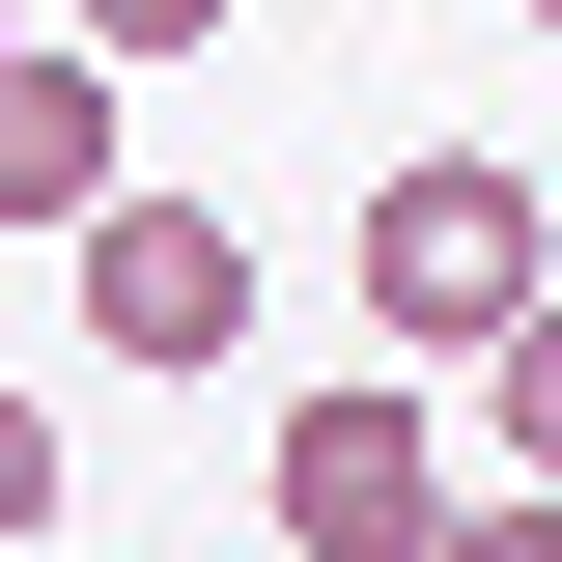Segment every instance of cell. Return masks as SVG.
Here are the masks:
<instances>
[{
	"instance_id": "obj_1",
	"label": "cell",
	"mask_w": 562,
	"mask_h": 562,
	"mask_svg": "<svg viewBox=\"0 0 562 562\" xmlns=\"http://www.w3.org/2000/svg\"><path fill=\"white\" fill-rule=\"evenodd\" d=\"M535 310H562V198L506 169V140L366 169V338H394V366H506Z\"/></svg>"
},
{
	"instance_id": "obj_2",
	"label": "cell",
	"mask_w": 562,
	"mask_h": 562,
	"mask_svg": "<svg viewBox=\"0 0 562 562\" xmlns=\"http://www.w3.org/2000/svg\"><path fill=\"white\" fill-rule=\"evenodd\" d=\"M254 506H281V562H450V422L394 394V366H338V394H281V450H254Z\"/></svg>"
},
{
	"instance_id": "obj_3",
	"label": "cell",
	"mask_w": 562,
	"mask_h": 562,
	"mask_svg": "<svg viewBox=\"0 0 562 562\" xmlns=\"http://www.w3.org/2000/svg\"><path fill=\"white\" fill-rule=\"evenodd\" d=\"M85 338H113L140 394L254 366V225H225V198H113V225H85Z\"/></svg>"
},
{
	"instance_id": "obj_4",
	"label": "cell",
	"mask_w": 562,
	"mask_h": 562,
	"mask_svg": "<svg viewBox=\"0 0 562 562\" xmlns=\"http://www.w3.org/2000/svg\"><path fill=\"white\" fill-rule=\"evenodd\" d=\"M113 198H140V169H113V57L29 29V57H0V225H57V254H85Z\"/></svg>"
},
{
	"instance_id": "obj_5",
	"label": "cell",
	"mask_w": 562,
	"mask_h": 562,
	"mask_svg": "<svg viewBox=\"0 0 562 562\" xmlns=\"http://www.w3.org/2000/svg\"><path fill=\"white\" fill-rule=\"evenodd\" d=\"M479 450H506V506H562V310H535V338L479 366Z\"/></svg>"
},
{
	"instance_id": "obj_6",
	"label": "cell",
	"mask_w": 562,
	"mask_h": 562,
	"mask_svg": "<svg viewBox=\"0 0 562 562\" xmlns=\"http://www.w3.org/2000/svg\"><path fill=\"white\" fill-rule=\"evenodd\" d=\"M57 57H113V85L140 57H225V0H57Z\"/></svg>"
},
{
	"instance_id": "obj_7",
	"label": "cell",
	"mask_w": 562,
	"mask_h": 562,
	"mask_svg": "<svg viewBox=\"0 0 562 562\" xmlns=\"http://www.w3.org/2000/svg\"><path fill=\"white\" fill-rule=\"evenodd\" d=\"M57 535V394H29V366H0V562Z\"/></svg>"
},
{
	"instance_id": "obj_8",
	"label": "cell",
	"mask_w": 562,
	"mask_h": 562,
	"mask_svg": "<svg viewBox=\"0 0 562 562\" xmlns=\"http://www.w3.org/2000/svg\"><path fill=\"white\" fill-rule=\"evenodd\" d=\"M450 562H562V506H506V479H479V506H450Z\"/></svg>"
},
{
	"instance_id": "obj_9",
	"label": "cell",
	"mask_w": 562,
	"mask_h": 562,
	"mask_svg": "<svg viewBox=\"0 0 562 562\" xmlns=\"http://www.w3.org/2000/svg\"><path fill=\"white\" fill-rule=\"evenodd\" d=\"M0 57H29V0H0Z\"/></svg>"
},
{
	"instance_id": "obj_10",
	"label": "cell",
	"mask_w": 562,
	"mask_h": 562,
	"mask_svg": "<svg viewBox=\"0 0 562 562\" xmlns=\"http://www.w3.org/2000/svg\"><path fill=\"white\" fill-rule=\"evenodd\" d=\"M506 29H562V0H506Z\"/></svg>"
},
{
	"instance_id": "obj_11",
	"label": "cell",
	"mask_w": 562,
	"mask_h": 562,
	"mask_svg": "<svg viewBox=\"0 0 562 562\" xmlns=\"http://www.w3.org/2000/svg\"><path fill=\"white\" fill-rule=\"evenodd\" d=\"M29 562H85V535H29Z\"/></svg>"
}]
</instances>
